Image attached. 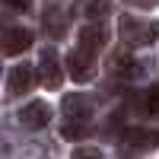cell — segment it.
<instances>
[{
  "instance_id": "6da1fadb",
  "label": "cell",
  "mask_w": 159,
  "mask_h": 159,
  "mask_svg": "<svg viewBox=\"0 0 159 159\" xmlns=\"http://www.w3.org/2000/svg\"><path fill=\"white\" fill-rule=\"evenodd\" d=\"M118 35L127 48H147L159 38V22L153 19H137V16H121L118 19Z\"/></svg>"
},
{
  "instance_id": "7a4b0ae2",
  "label": "cell",
  "mask_w": 159,
  "mask_h": 159,
  "mask_svg": "<svg viewBox=\"0 0 159 159\" xmlns=\"http://www.w3.org/2000/svg\"><path fill=\"white\" fill-rule=\"evenodd\" d=\"M64 118H67V124H64L61 134L64 137H83L86 127H89V118H92V105L86 96H67L64 99Z\"/></svg>"
},
{
  "instance_id": "3957f363",
  "label": "cell",
  "mask_w": 159,
  "mask_h": 159,
  "mask_svg": "<svg viewBox=\"0 0 159 159\" xmlns=\"http://www.w3.org/2000/svg\"><path fill=\"white\" fill-rule=\"evenodd\" d=\"M32 32L22 29V25H7L0 29V54H22V51L32 48Z\"/></svg>"
},
{
  "instance_id": "277c9868",
  "label": "cell",
  "mask_w": 159,
  "mask_h": 159,
  "mask_svg": "<svg viewBox=\"0 0 159 159\" xmlns=\"http://www.w3.org/2000/svg\"><path fill=\"white\" fill-rule=\"evenodd\" d=\"M35 73H38V80H42L48 89H57V86H61L64 73H61V61H57V51H54V48H45V51H42Z\"/></svg>"
},
{
  "instance_id": "5b68a950",
  "label": "cell",
  "mask_w": 159,
  "mask_h": 159,
  "mask_svg": "<svg viewBox=\"0 0 159 159\" xmlns=\"http://www.w3.org/2000/svg\"><path fill=\"white\" fill-rule=\"evenodd\" d=\"M38 83V73L35 67H29V64H19V67L10 70V83H7V92L10 96H25V92H32Z\"/></svg>"
},
{
  "instance_id": "8992f818",
  "label": "cell",
  "mask_w": 159,
  "mask_h": 159,
  "mask_svg": "<svg viewBox=\"0 0 159 159\" xmlns=\"http://www.w3.org/2000/svg\"><path fill=\"white\" fill-rule=\"evenodd\" d=\"M67 70H70V76L76 80V83H89V80L96 76V57L76 48V51H70V57H67Z\"/></svg>"
},
{
  "instance_id": "52a82bcc",
  "label": "cell",
  "mask_w": 159,
  "mask_h": 159,
  "mask_svg": "<svg viewBox=\"0 0 159 159\" xmlns=\"http://www.w3.org/2000/svg\"><path fill=\"white\" fill-rule=\"evenodd\" d=\"M48 121H51V108H48L45 102H29V105L19 111V124L29 127V130H42Z\"/></svg>"
},
{
  "instance_id": "ba28073f",
  "label": "cell",
  "mask_w": 159,
  "mask_h": 159,
  "mask_svg": "<svg viewBox=\"0 0 159 159\" xmlns=\"http://www.w3.org/2000/svg\"><path fill=\"white\" fill-rule=\"evenodd\" d=\"M105 45V25L102 22H86L83 29H80V51H86V54L96 57V51Z\"/></svg>"
},
{
  "instance_id": "9c48e42d",
  "label": "cell",
  "mask_w": 159,
  "mask_h": 159,
  "mask_svg": "<svg viewBox=\"0 0 159 159\" xmlns=\"http://www.w3.org/2000/svg\"><path fill=\"white\" fill-rule=\"evenodd\" d=\"M121 140L130 150H153V147H159V134L156 130H147V127H130V130H124Z\"/></svg>"
},
{
  "instance_id": "30bf717a",
  "label": "cell",
  "mask_w": 159,
  "mask_h": 159,
  "mask_svg": "<svg viewBox=\"0 0 159 159\" xmlns=\"http://www.w3.org/2000/svg\"><path fill=\"white\" fill-rule=\"evenodd\" d=\"M45 32L51 38H64V32H67V13H64L61 7L45 10Z\"/></svg>"
},
{
  "instance_id": "8fae6325",
  "label": "cell",
  "mask_w": 159,
  "mask_h": 159,
  "mask_svg": "<svg viewBox=\"0 0 159 159\" xmlns=\"http://www.w3.org/2000/svg\"><path fill=\"white\" fill-rule=\"evenodd\" d=\"M111 70H115L118 76H124V80H137V76L143 73V67H140L134 57H127V54H115V57H111Z\"/></svg>"
},
{
  "instance_id": "7c38bea8",
  "label": "cell",
  "mask_w": 159,
  "mask_h": 159,
  "mask_svg": "<svg viewBox=\"0 0 159 159\" xmlns=\"http://www.w3.org/2000/svg\"><path fill=\"white\" fill-rule=\"evenodd\" d=\"M108 10H111V0H83L80 3V13L86 19H102Z\"/></svg>"
},
{
  "instance_id": "4fadbf2b",
  "label": "cell",
  "mask_w": 159,
  "mask_h": 159,
  "mask_svg": "<svg viewBox=\"0 0 159 159\" xmlns=\"http://www.w3.org/2000/svg\"><path fill=\"white\" fill-rule=\"evenodd\" d=\"M143 111L147 115H159V86H150L143 96Z\"/></svg>"
},
{
  "instance_id": "5bb4252c",
  "label": "cell",
  "mask_w": 159,
  "mask_h": 159,
  "mask_svg": "<svg viewBox=\"0 0 159 159\" xmlns=\"http://www.w3.org/2000/svg\"><path fill=\"white\" fill-rule=\"evenodd\" d=\"M70 159H102V153H99L96 147H76Z\"/></svg>"
},
{
  "instance_id": "9a60e30c",
  "label": "cell",
  "mask_w": 159,
  "mask_h": 159,
  "mask_svg": "<svg viewBox=\"0 0 159 159\" xmlns=\"http://www.w3.org/2000/svg\"><path fill=\"white\" fill-rule=\"evenodd\" d=\"M0 7H10V10H29L32 0H0Z\"/></svg>"
}]
</instances>
